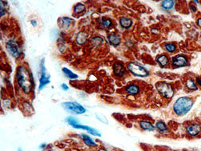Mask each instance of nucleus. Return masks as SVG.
Instances as JSON below:
<instances>
[{"label": "nucleus", "mask_w": 201, "mask_h": 151, "mask_svg": "<svg viewBox=\"0 0 201 151\" xmlns=\"http://www.w3.org/2000/svg\"><path fill=\"white\" fill-rule=\"evenodd\" d=\"M16 81L18 86L26 94H30L35 86L33 76L25 65H19L16 70Z\"/></svg>", "instance_id": "obj_1"}, {"label": "nucleus", "mask_w": 201, "mask_h": 151, "mask_svg": "<svg viewBox=\"0 0 201 151\" xmlns=\"http://www.w3.org/2000/svg\"><path fill=\"white\" fill-rule=\"evenodd\" d=\"M193 106V101L188 97H181L173 105V111L178 116H184L188 114Z\"/></svg>", "instance_id": "obj_2"}, {"label": "nucleus", "mask_w": 201, "mask_h": 151, "mask_svg": "<svg viewBox=\"0 0 201 151\" xmlns=\"http://www.w3.org/2000/svg\"><path fill=\"white\" fill-rule=\"evenodd\" d=\"M64 110L75 114H83L86 112L85 107L77 102H65L62 104Z\"/></svg>", "instance_id": "obj_3"}, {"label": "nucleus", "mask_w": 201, "mask_h": 151, "mask_svg": "<svg viewBox=\"0 0 201 151\" xmlns=\"http://www.w3.org/2000/svg\"><path fill=\"white\" fill-rule=\"evenodd\" d=\"M156 88L159 93L165 99H171L174 95V90L172 86L164 82H160L156 84Z\"/></svg>", "instance_id": "obj_4"}, {"label": "nucleus", "mask_w": 201, "mask_h": 151, "mask_svg": "<svg viewBox=\"0 0 201 151\" xmlns=\"http://www.w3.org/2000/svg\"><path fill=\"white\" fill-rule=\"evenodd\" d=\"M6 49L8 53L14 58H18L21 57L22 50L19 43L14 39H9L6 43Z\"/></svg>", "instance_id": "obj_5"}, {"label": "nucleus", "mask_w": 201, "mask_h": 151, "mask_svg": "<svg viewBox=\"0 0 201 151\" xmlns=\"http://www.w3.org/2000/svg\"><path fill=\"white\" fill-rule=\"evenodd\" d=\"M128 70H129L133 75L138 76V77H147L149 74V72L145 67L134 62H129L128 64Z\"/></svg>", "instance_id": "obj_6"}, {"label": "nucleus", "mask_w": 201, "mask_h": 151, "mask_svg": "<svg viewBox=\"0 0 201 151\" xmlns=\"http://www.w3.org/2000/svg\"><path fill=\"white\" fill-rule=\"evenodd\" d=\"M50 82V76L47 74V69L45 66V58H43L40 62V78H39V90H43L45 86Z\"/></svg>", "instance_id": "obj_7"}, {"label": "nucleus", "mask_w": 201, "mask_h": 151, "mask_svg": "<svg viewBox=\"0 0 201 151\" xmlns=\"http://www.w3.org/2000/svg\"><path fill=\"white\" fill-rule=\"evenodd\" d=\"M188 64V58L184 54H178L172 58V65L174 67H182L187 66Z\"/></svg>", "instance_id": "obj_8"}, {"label": "nucleus", "mask_w": 201, "mask_h": 151, "mask_svg": "<svg viewBox=\"0 0 201 151\" xmlns=\"http://www.w3.org/2000/svg\"><path fill=\"white\" fill-rule=\"evenodd\" d=\"M186 132L191 137H195L199 135L201 132V126L199 124H191L187 126Z\"/></svg>", "instance_id": "obj_9"}, {"label": "nucleus", "mask_w": 201, "mask_h": 151, "mask_svg": "<svg viewBox=\"0 0 201 151\" xmlns=\"http://www.w3.org/2000/svg\"><path fill=\"white\" fill-rule=\"evenodd\" d=\"M113 73L117 77H123L126 73V69L125 67L124 64L122 62H117L114 64L113 66Z\"/></svg>", "instance_id": "obj_10"}, {"label": "nucleus", "mask_w": 201, "mask_h": 151, "mask_svg": "<svg viewBox=\"0 0 201 151\" xmlns=\"http://www.w3.org/2000/svg\"><path fill=\"white\" fill-rule=\"evenodd\" d=\"M73 127L75 128V129H81V130H86L87 132H89V134H92V135H93V136L101 137V134H100V133L98 131V130H96V129H94V128L90 127V126H85V125H81V124H79V123H77V124L73 126Z\"/></svg>", "instance_id": "obj_11"}, {"label": "nucleus", "mask_w": 201, "mask_h": 151, "mask_svg": "<svg viewBox=\"0 0 201 151\" xmlns=\"http://www.w3.org/2000/svg\"><path fill=\"white\" fill-rule=\"evenodd\" d=\"M88 39V34L85 31H80L78 32L76 36L75 42L77 45L79 46H82V45L85 44L86 42H87Z\"/></svg>", "instance_id": "obj_12"}, {"label": "nucleus", "mask_w": 201, "mask_h": 151, "mask_svg": "<svg viewBox=\"0 0 201 151\" xmlns=\"http://www.w3.org/2000/svg\"><path fill=\"white\" fill-rule=\"evenodd\" d=\"M58 21L60 22V23H59L60 27H62V29L64 30L69 29V28L71 27L72 23H73V19L69 17H62L59 19Z\"/></svg>", "instance_id": "obj_13"}, {"label": "nucleus", "mask_w": 201, "mask_h": 151, "mask_svg": "<svg viewBox=\"0 0 201 151\" xmlns=\"http://www.w3.org/2000/svg\"><path fill=\"white\" fill-rule=\"evenodd\" d=\"M80 137H81V138L82 139V141H83V142L85 144V145L91 146V147H97V145H98L96 142H95L94 140H93V138H91L89 135H87V134H82L80 135Z\"/></svg>", "instance_id": "obj_14"}, {"label": "nucleus", "mask_w": 201, "mask_h": 151, "mask_svg": "<svg viewBox=\"0 0 201 151\" xmlns=\"http://www.w3.org/2000/svg\"><path fill=\"white\" fill-rule=\"evenodd\" d=\"M119 23H120V25L121 26L122 28H124V29H129L130 27H132V25H133L132 19L128 17L120 18Z\"/></svg>", "instance_id": "obj_15"}, {"label": "nucleus", "mask_w": 201, "mask_h": 151, "mask_svg": "<svg viewBox=\"0 0 201 151\" xmlns=\"http://www.w3.org/2000/svg\"><path fill=\"white\" fill-rule=\"evenodd\" d=\"M108 41L109 43H110L112 46H113V47H117V46H119L121 44V38L119 37V35H114V34L109 35Z\"/></svg>", "instance_id": "obj_16"}, {"label": "nucleus", "mask_w": 201, "mask_h": 151, "mask_svg": "<svg viewBox=\"0 0 201 151\" xmlns=\"http://www.w3.org/2000/svg\"><path fill=\"white\" fill-rule=\"evenodd\" d=\"M125 91L126 93L130 95H136L140 92V87L137 85L131 84V85H129L126 86Z\"/></svg>", "instance_id": "obj_17"}, {"label": "nucleus", "mask_w": 201, "mask_h": 151, "mask_svg": "<svg viewBox=\"0 0 201 151\" xmlns=\"http://www.w3.org/2000/svg\"><path fill=\"white\" fill-rule=\"evenodd\" d=\"M157 62H158L159 65L161 67H165L169 63V59H168V56L165 55V54H161L157 58Z\"/></svg>", "instance_id": "obj_18"}, {"label": "nucleus", "mask_w": 201, "mask_h": 151, "mask_svg": "<svg viewBox=\"0 0 201 151\" xmlns=\"http://www.w3.org/2000/svg\"><path fill=\"white\" fill-rule=\"evenodd\" d=\"M140 126L144 130L153 131L155 130V126L148 121H141V122H140Z\"/></svg>", "instance_id": "obj_19"}, {"label": "nucleus", "mask_w": 201, "mask_h": 151, "mask_svg": "<svg viewBox=\"0 0 201 151\" xmlns=\"http://www.w3.org/2000/svg\"><path fill=\"white\" fill-rule=\"evenodd\" d=\"M90 44L93 46V47H98L100 46L103 44L104 43V40L100 36H95V37H93L90 39Z\"/></svg>", "instance_id": "obj_20"}, {"label": "nucleus", "mask_w": 201, "mask_h": 151, "mask_svg": "<svg viewBox=\"0 0 201 151\" xmlns=\"http://www.w3.org/2000/svg\"><path fill=\"white\" fill-rule=\"evenodd\" d=\"M175 1L173 0H165L161 2V6L165 10H171L174 7Z\"/></svg>", "instance_id": "obj_21"}, {"label": "nucleus", "mask_w": 201, "mask_h": 151, "mask_svg": "<svg viewBox=\"0 0 201 151\" xmlns=\"http://www.w3.org/2000/svg\"><path fill=\"white\" fill-rule=\"evenodd\" d=\"M62 72H63L64 74H66V76H67L70 79H77V78H78V76H77V74H76L75 73H74V72H72L71 70H69L68 68L66 67H63L62 68Z\"/></svg>", "instance_id": "obj_22"}, {"label": "nucleus", "mask_w": 201, "mask_h": 151, "mask_svg": "<svg viewBox=\"0 0 201 151\" xmlns=\"http://www.w3.org/2000/svg\"><path fill=\"white\" fill-rule=\"evenodd\" d=\"M85 9H86V6L83 3H77L74 6V12L76 15H81L85 11Z\"/></svg>", "instance_id": "obj_23"}, {"label": "nucleus", "mask_w": 201, "mask_h": 151, "mask_svg": "<svg viewBox=\"0 0 201 151\" xmlns=\"http://www.w3.org/2000/svg\"><path fill=\"white\" fill-rule=\"evenodd\" d=\"M156 127H157V130L161 132V133H164V132L168 131V130L167 125L165 124L164 122H162V121H159V122H157V124H156Z\"/></svg>", "instance_id": "obj_24"}, {"label": "nucleus", "mask_w": 201, "mask_h": 151, "mask_svg": "<svg viewBox=\"0 0 201 151\" xmlns=\"http://www.w3.org/2000/svg\"><path fill=\"white\" fill-rule=\"evenodd\" d=\"M100 25L103 28H105V29H108V28L112 27L113 21L110 19H108V18L103 19L100 22Z\"/></svg>", "instance_id": "obj_25"}, {"label": "nucleus", "mask_w": 201, "mask_h": 151, "mask_svg": "<svg viewBox=\"0 0 201 151\" xmlns=\"http://www.w3.org/2000/svg\"><path fill=\"white\" fill-rule=\"evenodd\" d=\"M164 49L169 53H172L174 52L175 50H176V45L174 44V43H166V44H164Z\"/></svg>", "instance_id": "obj_26"}, {"label": "nucleus", "mask_w": 201, "mask_h": 151, "mask_svg": "<svg viewBox=\"0 0 201 151\" xmlns=\"http://www.w3.org/2000/svg\"><path fill=\"white\" fill-rule=\"evenodd\" d=\"M23 108L24 111H26L27 110V113H31V114H33L34 113V108L33 107H32V105L31 104V103H29V102H24L23 104Z\"/></svg>", "instance_id": "obj_27"}, {"label": "nucleus", "mask_w": 201, "mask_h": 151, "mask_svg": "<svg viewBox=\"0 0 201 151\" xmlns=\"http://www.w3.org/2000/svg\"><path fill=\"white\" fill-rule=\"evenodd\" d=\"M186 86H187V87H188L189 90H197V86H196V85L195 84L193 80L191 79L187 80V81H186Z\"/></svg>", "instance_id": "obj_28"}, {"label": "nucleus", "mask_w": 201, "mask_h": 151, "mask_svg": "<svg viewBox=\"0 0 201 151\" xmlns=\"http://www.w3.org/2000/svg\"><path fill=\"white\" fill-rule=\"evenodd\" d=\"M66 122L72 126L78 123V121H77V118H74V117H68V118H66Z\"/></svg>", "instance_id": "obj_29"}, {"label": "nucleus", "mask_w": 201, "mask_h": 151, "mask_svg": "<svg viewBox=\"0 0 201 151\" xmlns=\"http://www.w3.org/2000/svg\"><path fill=\"white\" fill-rule=\"evenodd\" d=\"M5 7H4V6L2 5V2H1V17H2V16L5 15Z\"/></svg>", "instance_id": "obj_30"}, {"label": "nucleus", "mask_w": 201, "mask_h": 151, "mask_svg": "<svg viewBox=\"0 0 201 151\" xmlns=\"http://www.w3.org/2000/svg\"><path fill=\"white\" fill-rule=\"evenodd\" d=\"M61 87H62V89L63 90H69V86H68L67 85H66V84H65V83H62V85H61Z\"/></svg>", "instance_id": "obj_31"}, {"label": "nucleus", "mask_w": 201, "mask_h": 151, "mask_svg": "<svg viewBox=\"0 0 201 151\" xmlns=\"http://www.w3.org/2000/svg\"><path fill=\"white\" fill-rule=\"evenodd\" d=\"M31 23L33 27H37V21L36 20H31Z\"/></svg>", "instance_id": "obj_32"}, {"label": "nucleus", "mask_w": 201, "mask_h": 151, "mask_svg": "<svg viewBox=\"0 0 201 151\" xmlns=\"http://www.w3.org/2000/svg\"><path fill=\"white\" fill-rule=\"evenodd\" d=\"M196 81H197V82L199 83V85L201 86V78H199V77L196 78Z\"/></svg>", "instance_id": "obj_33"}, {"label": "nucleus", "mask_w": 201, "mask_h": 151, "mask_svg": "<svg viewBox=\"0 0 201 151\" xmlns=\"http://www.w3.org/2000/svg\"><path fill=\"white\" fill-rule=\"evenodd\" d=\"M197 24L199 27H201V18L197 20Z\"/></svg>", "instance_id": "obj_34"}, {"label": "nucleus", "mask_w": 201, "mask_h": 151, "mask_svg": "<svg viewBox=\"0 0 201 151\" xmlns=\"http://www.w3.org/2000/svg\"><path fill=\"white\" fill-rule=\"evenodd\" d=\"M46 146H47V144L43 143V144H42V145H40V148H41V149H43V148H45Z\"/></svg>", "instance_id": "obj_35"}, {"label": "nucleus", "mask_w": 201, "mask_h": 151, "mask_svg": "<svg viewBox=\"0 0 201 151\" xmlns=\"http://www.w3.org/2000/svg\"><path fill=\"white\" fill-rule=\"evenodd\" d=\"M97 151H108V150L105 149H104V148H100V149H97Z\"/></svg>", "instance_id": "obj_36"}, {"label": "nucleus", "mask_w": 201, "mask_h": 151, "mask_svg": "<svg viewBox=\"0 0 201 151\" xmlns=\"http://www.w3.org/2000/svg\"><path fill=\"white\" fill-rule=\"evenodd\" d=\"M191 9L192 10V11H195V10H196V8L194 7V6H192L191 5Z\"/></svg>", "instance_id": "obj_37"}, {"label": "nucleus", "mask_w": 201, "mask_h": 151, "mask_svg": "<svg viewBox=\"0 0 201 151\" xmlns=\"http://www.w3.org/2000/svg\"><path fill=\"white\" fill-rule=\"evenodd\" d=\"M18 151H22V150H21V149H18Z\"/></svg>", "instance_id": "obj_38"}]
</instances>
